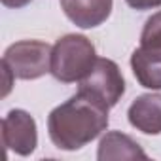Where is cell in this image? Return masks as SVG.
Masks as SVG:
<instances>
[{
    "label": "cell",
    "mask_w": 161,
    "mask_h": 161,
    "mask_svg": "<svg viewBox=\"0 0 161 161\" xmlns=\"http://www.w3.org/2000/svg\"><path fill=\"white\" fill-rule=\"evenodd\" d=\"M108 110L103 101L78 89L74 97L49 112L47 133L51 142L66 152L84 148L108 127Z\"/></svg>",
    "instance_id": "obj_1"
},
{
    "label": "cell",
    "mask_w": 161,
    "mask_h": 161,
    "mask_svg": "<svg viewBox=\"0 0 161 161\" xmlns=\"http://www.w3.org/2000/svg\"><path fill=\"white\" fill-rule=\"evenodd\" d=\"M97 61L95 46L82 34H66L51 47V74L63 84L82 82Z\"/></svg>",
    "instance_id": "obj_2"
},
{
    "label": "cell",
    "mask_w": 161,
    "mask_h": 161,
    "mask_svg": "<svg viewBox=\"0 0 161 161\" xmlns=\"http://www.w3.org/2000/svg\"><path fill=\"white\" fill-rule=\"evenodd\" d=\"M2 63L19 80H36L51 72V46L40 40H21L12 44Z\"/></svg>",
    "instance_id": "obj_3"
},
{
    "label": "cell",
    "mask_w": 161,
    "mask_h": 161,
    "mask_svg": "<svg viewBox=\"0 0 161 161\" xmlns=\"http://www.w3.org/2000/svg\"><path fill=\"white\" fill-rule=\"evenodd\" d=\"M80 89L103 101L108 108L116 106L125 93V80L119 66L110 59L95 61L89 74L80 82Z\"/></svg>",
    "instance_id": "obj_4"
},
{
    "label": "cell",
    "mask_w": 161,
    "mask_h": 161,
    "mask_svg": "<svg viewBox=\"0 0 161 161\" xmlns=\"http://www.w3.org/2000/svg\"><path fill=\"white\" fill-rule=\"evenodd\" d=\"M2 142L17 155H31L38 146V131L34 118L25 110H12L2 119Z\"/></svg>",
    "instance_id": "obj_5"
},
{
    "label": "cell",
    "mask_w": 161,
    "mask_h": 161,
    "mask_svg": "<svg viewBox=\"0 0 161 161\" xmlns=\"http://www.w3.org/2000/svg\"><path fill=\"white\" fill-rule=\"evenodd\" d=\"M114 0H61L64 15L80 29H95L112 14Z\"/></svg>",
    "instance_id": "obj_6"
},
{
    "label": "cell",
    "mask_w": 161,
    "mask_h": 161,
    "mask_svg": "<svg viewBox=\"0 0 161 161\" xmlns=\"http://www.w3.org/2000/svg\"><path fill=\"white\" fill-rule=\"evenodd\" d=\"M129 123L144 135L161 133V95L148 93L136 97L127 110Z\"/></svg>",
    "instance_id": "obj_7"
},
{
    "label": "cell",
    "mask_w": 161,
    "mask_h": 161,
    "mask_svg": "<svg viewBox=\"0 0 161 161\" xmlns=\"http://www.w3.org/2000/svg\"><path fill=\"white\" fill-rule=\"evenodd\" d=\"M131 68L142 87L152 91L161 89V49L140 46L131 55Z\"/></svg>",
    "instance_id": "obj_8"
},
{
    "label": "cell",
    "mask_w": 161,
    "mask_h": 161,
    "mask_svg": "<svg viewBox=\"0 0 161 161\" xmlns=\"http://www.w3.org/2000/svg\"><path fill=\"white\" fill-rule=\"evenodd\" d=\"M97 159L101 161H114V159H148L146 152L140 148L138 142H135L131 136L110 131L101 138Z\"/></svg>",
    "instance_id": "obj_9"
},
{
    "label": "cell",
    "mask_w": 161,
    "mask_h": 161,
    "mask_svg": "<svg viewBox=\"0 0 161 161\" xmlns=\"http://www.w3.org/2000/svg\"><path fill=\"white\" fill-rule=\"evenodd\" d=\"M140 46L150 49H161V12L148 17L140 34Z\"/></svg>",
    "instance_id": "obj_10"
},
{
    "label": "cell",
    "mask_w": 161,
    "mask_h": 161,
    "mask_svg": "<svg viewBox=\"0 0 161 161\" xmlns=\"http://www.w3.org/2000/svg\"><path fill=\"white\" fill-rule=\"evenodd\" d=\"M125 2L133 8V10H153V8H159L161 6V0H125Z\"/></svg>",
    "instance_id": "obj_11"
},
{
    "label": "cell",
    "mask_w": 161,
    "mask_h": 161,
    "mask_svg": "<svg viewBox=\"0 0 161 161\" xmlns=\"http://www.w3.org/2000/svg\"><path fill=\"white\" fill-rule=\"evenodd\" d=\"M6 8H23L27 6L29 2H32V0H0Z\"/></svg>",
    "instance_id": "obj_12"
}]
</instances>
